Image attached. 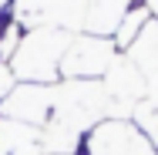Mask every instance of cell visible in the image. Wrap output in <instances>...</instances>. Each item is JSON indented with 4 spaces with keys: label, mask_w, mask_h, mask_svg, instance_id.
I'll use <instances>...</instances> for the list:
<instances>
[{
    "label": "cell",
    "mask_w": 158,
    "mask_h": 155,
    "mask_svg": "<svg viewBox=\"0 0 158 155\" xmlns=\"http://www.w3.org/2000/svg\"><path fill=\"white\" fill-rule=\"evenodd\" d=\"M88 155H158L152 138L131 122H101L84 138Z\"/></svg>",
    "instance_id": "cell-1"
},
{
    "label": "cell",
    "mask_w": 158,
    "mask_h": 155,
    "mask_svg": "<svg viewBox=\"0 0 158 155\" xmlns=\"http://www.w3.org/2000/svg\"><path fill=\"white\" fill-rule=\"evenodd\" d=\"M152 3H155V7H158V0H152Z\"/></svg>",
    "instance_id": "cell-2"
}]
</instances>
